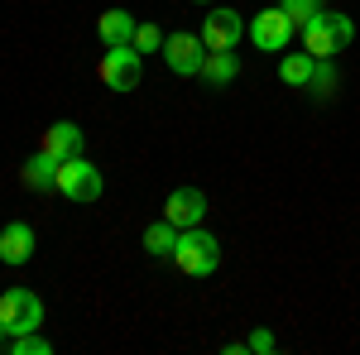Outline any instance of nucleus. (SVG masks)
Returning a JSON list of instances; mask_svg holds the SVG:
<instances>
[{"label": "nucleus", "instance_id": "nucleus-3", "mask_svg": "<svg viewBox=\"0 0 360 355\" xmlns=\"http://www.w3.org/2000/svg\"><path fill=\"white\" fill-rule=\"evenodd\" d=\"M101 168L91 164L86 154H72V159H63L58 164V197H68V202H77V207H91V202H101Z\"/></svg>", "mask_w": 360, "mask_h": 355}, {"label": "nucleus", "instance_id": "nucleus-19", "mask_svg": "<svg viewBox=\"0 0 360 355\" xmlns=\"http://www.w3.org/2000/svg\"><path fill=\"white\" fill-rule=\"evenodd\" d=\"M278 5H283V15H288V20H293L298 29H303L307 20H312V15L322 10V0H278Z\"/></svg>", "mask_w": 360, "mask_h": 355}, {"label": "nucleus", "instance_id": "nucleus-17", "mask_svg": "<svg viewBox=\"0 0 360 355\" xmlns=\"http://www.w3.org/2000/svg\"><path fill=\"white\" fill-rule=\"evenodd\" d=\"M336 86H341V77H336L332 58H317V72H312V82H307V91H312L317 101H327V96H336Z\"/></svg>", "mask_w": 360, "mask_h": 355}, {"label": "nucleus", "instance_id": "nucleus-14", "mask_svg": "<svg viewBox=\"0 0 360 355\" xmlns=\"http://www.w3.org/2000/svg\"><path fill=\"white\" fill-rule=\"evenodd\" d=\"M139 245L149 250L154 259H173V245H178V226H173L168 217L149 221V226H144V235H139Z\"/></svg>", "mask_w": 360, "mask_h": 355}, {"label": "nucleus", "instance_id": "nucleus-8", "mask_svg": "<svg viewBox=\"0 0 360 355\" xmlns=\"http://www.w3.org/2000/svg\"><path fill=\"white\" fill-rule=\"evenodd\" d=\"M240 39H245V15H240V10L217 5V10L202 20V44H207V53H217V49H240Z\"/></svg>", "mask_w": 360, "mask_h": 355}, {"label": "nucleus", "instance_id": "nucleus-4", "mask_svg": "<svg viewBox=\"0 0 360 355\" xmlns=\"http://www.w3.org/2000/svg\"><path fill=\"white\" fill-rule=\"evenodd\" d=\"M96 77L111 86V91H135L139 77H144V53H139L135 44H115V49H106V53H101Z\"/></svg>", "mask_w": 360, "mask_h": 355}, {"label": "nucleus", "instance_id": "nucleus-20", "mask_svg": "<svg viewBox=\"0 0 360 355\" xmlns=\"http://www.w3.org/2000/svg\"><path fill=\"white\" fill-rule=\"evenodd\" d=\"M245 351H250V355H274V351H278V336H274L269 327H255V331L245 336Z\"/></svg>", "mask_w": 360, "mask_h": 355}, {"label": "nucleus", "instance_id": "nucleus-5", "mask_svg": "<svg viewBox=\"0 0 360 355\" xmlns=\"http://www.w3.org/2000/svg\"><path fill=\"white\" fill-rule=\"evenodd\" d=\"M0 327L10 331V336L44 331V298L29 293V288H5L0 293Z\"/></svg>", "mask_w": 360, "mask_h": 355}, {"label": "nucleus", "instance_id": "nucleus-18", "mask_svg": "<svg viewBox=\"0 0 360 355\" xmlns=\"http://www.w3.org/2000/svg\"><path fill=\"white\" fill-rule=\"evenodd\" d=\"M5 351L10 355H53V341H49L44 331H25V336H10Z\"/></svg>", "mask_w": 360, "mask_h": 355}, {"label": "nucleus", "instance_id": "nucleus-9", "mask_svg": "<svg viewBox=\"0 0 360 355\" xmlns=\"http://www.w3.org/2000/svg\"><path fill=\"white\" fill-rule=\"evenodd\" d=\"M164 217L178 226V231H188V226H202L207 221V192L202 188H173L164 202Z\"/></svg>", "mask_w": 360, "mask_h": 355}, {"label": "nucleus", "instance_id": "nucleus-15", "mask_svg": "<svg viewBox=\"0 0 360 355\" xmlns=\"http://www.w3.org/2000/svg\"><path fill=\"white\" fill-rule=\"evenodd\" d=\"M202 77H207L212 86H231L236 77H240V58H236V49H217V53H207Z\"/></svg>", "mask_w": 360, "mask_h": 355}, {"label": "nucleus", "instance_id": "nucleus-1", "mask_svg": "<svg viewBox=\"0 0 360 355\" xmlns=\"http://www.w3.org/2000/svg\"><path fill=\"white\" fill-rule=\"evenodd\" d=\"M298 34H303V49L312 58H336L351 39H356V20H351V15H336V10L322 5V10H317Z\"/></svg>", "mask_w": 360, "mask_h": 355}, {"label": "nucleus", "instance_id": "nucleus-22", "mask_svg": "<svg viewBox=\"0 0 360 355\" xmlns=\"http://www.w3.org/2000/svg\"><path fill=\"white\" fill-rule=\"evenodd\" d=\"M5 341H10V331H5V327H0V346H5Z\"/></svg>", "mask_w": 360, "mask_h": 355}, {"label": "nucleus", "instance_id": "nucleus-23", "mask_svg": "<svg viewBox=\"0 0 360 355\" xmlns=\"http://www.w3.org/2000/svg\"><path fill=\"white\" fill-rule=\"evenodd\" d=\"M193 5H217V0H193Z\"/></svg>", "mask_w": 360, "mask_h": 355}, {"label": "nucleus", "instance_id": "nucleus-2", "mask_svg": "<svg viewBox=\"0 0 360 355\" xmlns=\"http://www.w3.org/2000/svg\"><path fill=\"white\" fill-rule=\"evenodd\" d=\"M173 264L188 273V278H212V273L221 269V245H217V235H212V231H202V226H188V231H178Z\"/></svg>", "mask_w": 360, "mask_h": 355}, {"label": "nucleus", "instance_id": "nucleus-16", "mask_svg": "<svg viewBox=\"0 0 360 355\" xmlns=\"http://www.w3.org/2000/svg\"><path fill=\"white\" fill-rule=\"evenodd\" d=\"M312 72H317V58L307 53H283V63H278V77H283V86H303L307 91V82H312Z\"/></svg>", "mask_w": 360, "mask_h": 355}, {"label": "nucleus", "instance_id": "nucleus-6", "mask_svg": "<svg viewBox=\"0 0 360 355\" xmlns=\"http://www.w3.org/2000/svg\"><path fill=\"white\" fill-rule=\"evenodd\" d=\"M298 34V25L283 15V5H269V10H259L255 20L245 25V39L255 44V49H264V53H288V39Z\"/></svg>", "mask_w": 360, "mask_h": 355}, {"label": "nucleus", "instance_id": "nucleus-13", "mask_svg": "<svg viewBox=\"0 0 360 355\" xmlns=\"http://www.w3.org/2000/svg\"><path fill=\"white\" fill-rule=\"evenodd\" d=\"M135 29H139V20L130 15V10H106V15L96 20V39H101V49L135 44Z\"/></svg>", "mask_w": 360, "mask_h": 355}, {"label": "nucleus", "instance_id": "nucleus-12", "mask_svg": "<svg viewBox=\"0 0 360 355\" xmlns=\"http://www.w3.org/2000/svg\"><path fill=\"white\" fill-rule=\"evenodd\" d=\"M58 164H63V159H53L49 149H39L34 159H25V168H20L25 188L29 192H58Z\"/></svg>", "mask_w": 360, "mask_h": 355}, {"label": "nucleus", "instance_id": "nucleus-21", "mask_svg": "<svg viewBox=\"0 0 360 355\" xmlns=\"http://www.w3.org/2000/svg\"><path fill=\"white\" fill-rule=\"evenodd\" d=\"M135 49L139 53H159V49H164V29L159 25H139L135 29Z\"/></svg>", "mask_w": 360, "mask_h": 355}, {"label": "nucleus", "instance_id": "nucleus-10", "mask_svg": "<svg viewBox=\"0 0 360 355\" xmlns=\"http://www.w3.org/2000/svg\"><path fill=\"white\" fill-rule=\"evenodd\" d=\"M34 245H39L34 226H29V221H10V226L0 231V264H10V269L29 264V259H34Z\"/></svg>", "mask_w": 360, "mask_h": 355}, {"label": "nucleus", "instance_id": "nucleus-7", "mask_svg": "<svg viewBox=\"0 0 360 355\" xmlns=\"http://www.w3.org/2000/svg\"><path fill=\"white\" fill-rule=\"evenodd\" d=\"M164 63L168 72H178V77H202V63H207V44H202V34H188V29H173L164 34Z\"/></svg>", "mask_w": 360, "mask_h": 355}, {"label": "nucleus", "instance_id": "nucleus-11", "mask_svg": "<svg viewBox=\"0 0 360 355\" xmlns=\"http://www.w3.org/2000/svg\"><path fill=\"white\" fill-rule=\"evenodd\" d=\"M44 149H49L53 159H72V154H82V149H86L82 125H72V120H53V125L44 130Z\"/></svg>", "mask_w": 360, "mask_h": 355}]
</instances>
